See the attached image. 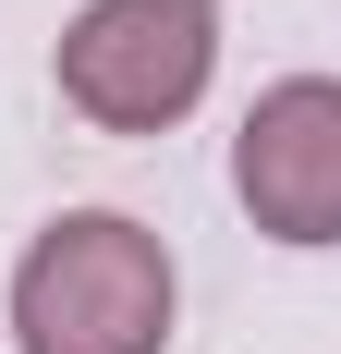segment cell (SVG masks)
Returning <instances> with one entry per match:
<instances>
[{
	"label": "cell",
	"instance_id": "obj_2",
	"mask_svg": "<svg viewBox=\"0 0 341 354\" xmlns=\"http://www.w3.org/2000/svg\"><path fill=\"white\" fill-rule=\"evenodd\" d=\"M220 73V0H86L61 25V110L98 135H170Z\"/></svg>",
	"mask_w": 341,
	"mask_h": 354
},
{
	"label": "cell",
	"instance_id": "obj_1",
	"mask_svg": "<svg viewBox=\"0 0 341 354\" xmlns=\"http://www.w3.org/2000/svg\"><path fill=\"white\" fill-rule=\"evenodd\" d=\"M25 354H159L170 342V245L122 208H61L12 257Z\"/></svg>",
	"mask_w": 341,
	"mask_h": 354
},
{
	"label": "cell",
	"instance_id": "obj_3",
	"mask_svg": "<svg viewBox=\"0 0 341 354\" xmlns=\"http://www.w3.org/2000/svg\"><path fill=\"white\" fill-rule=\"evenodd\" d=\"M232 196L269 245H341V73H280L244 110Z\"/></svg>",
	"mask_w": 341,
	"mask_h": 354
}]
</instances>
